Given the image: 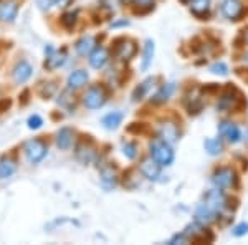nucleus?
Returning a JSON list of instances; mask_svg holds the SVG:
<instances>
[{
	"instance_id": "f704fd0d",
	"label": "nucleus",
	"mask_w": 248,
	"mask_h": 245,
	"mask_svg": "<svg viewBox=\"0 0 248 245\" xmlns=\"http://www.w3.org/2000/svg\"><path fill=\"white\" fill-rule=\"evenodd\" d=\"M37 3L40 5L42 10H48L51 5H53V0H37Z\"/></svg>"
},
{
	"instance_id": "5701e85b",
	"label": "nucleus",
	"mask_w": 248,
	"mask_h": 245,
	"mask_svg": "<svg viewBox=\"0 0 248 245\" xmlns=\"http://www.w3.org/2000/svg\"><path fill=\"white\" fill-rule=\"evenodd\" d=\"M153 85H154V80L153 78H147L146 82H142L141 85L136 88L134 93H133V99H134V101H138V99H142L144 96H146L147 91L153 88Z\"/></svg>"
},
{
	"instance_id": "423d86ee",
	"label": "nucleus",
	"mask_w": 248,
	"mask_h": 245,
	"mask_svg": "<svg viewBox=\"0 0 248 245\" xmlns=\"http://www.w3.org/2000/svg\"><path fill=\"white\" fill-rule=\"evenodd\" d=\"M240 99H242V95H240L235 88H229V90L222 95V98H220L217 108H218V110H222V111L235 110V108H238Z\"/></svg>"
},
{
	"instance_id": "2eb2a0df",
	"label": "nucleus",
	"mask_w": 248,
	"mask_h": 245,
	"mask_svg": "<svg viewBox=\"0 0 248 245\" xmlns=\"http://www.w3.org/2000/svg\"><path fill=\"white\" fill-rule=\"evenodd\" d=\"M217 215H218L217 212H214L209 206H205V204H201V206L197 207V211H195V219H197V222H201L202 226L214 222V220L217 219Z\"/></svg>"
},
{
	"instance_id": "9d476101",
	"label": "nucleus",
	"mask_w": 248,
	"mask_h": 245,
	"mask_svg": "<svg viewBox=\"0 0 248 245\" xmlns=\"http://www.w3.org/2000/svg\"><path fill=\"white\" fill-rule=\"evenodd\" d=\"M218 132H220V136L227 138L230 143H238L240 139H242V132H240L237 124H233V123H222L218 126Z\"/></svg>"
},
{
	"instance_id": "4468645a",
	"label": "nucleus",
	"mask_w": 248,
	"mask_h": 245,
	"mask_svg": "<svg viewBox=\"0 0 248 245\" xmlns=\"http://www.w3.org/2000/svg\"><path fill=\"white\" fill-rule=\"evenodd\" d=\"M138 51V47L134 45V42L131 40H123L121 45H118L116 48V57L121 58V60H131Z\"/></svg>"
},
{
	"instance_id": "412c9836",
	"label": "nucleus",
	"mask_w": 248,
	"mask_h": 245,
	"mask_svg": "<svg viewBox=\"0 0 248 245\" xmlns=\"http://www.w3.org/2000/svg\"><path fill=\"white\" fill-rule=\"evenodd\" d=\"M93 45H94V40L93 37H83L79 38L75 45V50H77L78 55H86V53H91L93 50Z\"/></svg>"
},
{
	"instance_id": "7ed1b4c3",
	"label": "nucleus",
	"mask_w": 248,
	"mask_h": 245,
	"mask_svg": "<svg viewBox=\"0 0 248 245\" xmlns=\"http://www.w3.org/2000/svg\"><path fill=\"white\" fill-rule=\"evenodd\" d=\"M46 152H48V146L43 141H40V139H31V141L25 144L27 161L31 164H37L40 161H43Z\"/></svg>"
},
{
	"instance_id": "aec40b11",
	"label": "nucleus",
	"mask_w": 248,
	"mask_h": 245,
	"mask_svg": "<svg viewBox=\"0 0 248 245\" xmlns=\"http://www.w3.org/2000/svg\"><path fill=\"white\" fill-rule=\"evenodd\" d=\"M121 123H123V114L118 113V111H113V113L106 114L105 118L101 119V124L106 130H116Z\"/></svg>"
},
{
	"instance_id": "ddd939ff",
	"label": "nucleus",
	"mask_w": 248,
	"mask_h": 245,
	"mask_svg": "<svg viewBox=\"0 0 248 245\" xmlns=\"http://www.w3.org/2000/svg\"><path fill=\"white\" fill-rule=\"evenodd\" d=\"M161 167L155 161L151 158L149 161H144L141 164V172L151 180H157V178H161Z\"/></svg>"
},
{
	"instance_id": "0eeeda50",
	"label": "nucleus",
	"mask_w": 248,
	"mask_h": 245,
	"mask_svg": "<svg viewBox=\"0 0 248 245\" xmlns=\"http://www.w3.org/2000/svg\"><path fill=\"white\" fill-rule=\"evenodd\" d=\"M31 73H33V68L29 62H20L15 65L14 71H12V78H14L15 83H18V85H22V83H25L27 80L30 78Z\"/></svg>"
},
{
	"instance_id": "f3484780",
	"label": "nucleus",
	"mask_w": 248,
	"mask_h": 245,
	"mask_svg": "<svg viewBox=\"0 0 248 245\" xmlns=\"http://www.w3.org/2000/svg\"><path fill=\"white\" fill-rule=\"evenodd\" d=\"M73 143V131L70 128H62L57 132V146L60 149H68Z\"/></svg>"
},
{
	"instance_id": "bb28decb",
	"label": "nucleus",
	"mask_w": 248,
	"mask_h": 245,
	"mask_svg": "<svg viewBox=\"0 0 248 245\" xmlns=\"http://www.w3.org/2000/svg\"><path fill=\"white\" fill-rule=\"evenodd\" d=\"M222 149H223V146H222V143H220V139L212 138V139H207L205 141V151L209 152V154L217 156L222 152Z\"/></svg>"
},
{
	"instance_id": "4be33fe9",
	"label": "nucleus",
	"mask_w": 248,
	"mask_h": 245,
	"mask_svg": "<svg viewBox=\"0 0 248 245\" xmlns=\"http://www.w3.org/2000/svg\"><path fill=\"white\" fill-rule=\"evenodd\" d=\"M77 158L85 164L91 163V161L94 159V149L90 146L85 147V144H79V146L77 147Z\"/></svg>"
},
{
	"instance_id": "2f4dec72",
	"label": "nucleus",
	"mask_w": 248,
	"mask_h": 245,
	"mask_svg": "<svg viewBox=\"0 0 248 245\" xmlns=\"http://www.w3.org/2000/svg\"><path fill=\"white\" fill-rule=\"evenodd\" d=\"M210 71L212 73H215V75H227L229 73V66L225 65V63H215V65H212L210 66Z\"/></svg>"
},
{
	"instance_id": "58836bf2",
	"label": "nucleus",
	"mask_w": 248,
	"mask_h": 245,
	"mask_svg": "<svg viewBox=\"0 0 248 245\" xmlns=\"http://www.w3.org/2000/svg\"><path fill=\"white\" fill-rule=\"evenodd\" d=\"M245 139H247V143H248V132H247V136H245Z\"/></svg>"
},
{
	"instance_id": "a878e982",
	"label": "nucleus",
	"mask_w": 248,
	"mask_h": 245,
	"mask_svg": "<svg viewBox=\"0 0 248 245\" xmlns=\"http://www.w3.org/2000/svg\"><path fill=\"white\" fill-rule=\"evenodd\" d=\"M172 91H174V85H172V83H169V85H164L161 90H159L157 93L154 95V101L155 103L166 101V99L172 95Z\"/></svg>"
},
{
	"instance_id": "20e7f679",
	"label": "nucleus",
	"mask_w": 248,
	"mask_h": 245,
	"mask_svg": "<svg viewBox=\"0 0 248 245\" xmlns=\"http://www.w3.org/2000/svg\"><path fill=\"white\" fill-rule=\"evenodd\" d=\"M212 182L218 189L233 187L235 184H237V174H235L230 167H222V169L215 171L214 178H212Z\"/></svg>"
},
{
	"instance_id": "1a4fd4ad",
	"label": "nucleus",
	"mask_w": 248,
	"mask_h": 245,
	"mask_svg": "<svg viewBox=\"0 0 248 245\" xmlns=\"http://www.w3.org/2000/svg\"><path fill=\"white\" fill-rule=\"evenodd\" d=\"M242 2L240 0H223L222 2V14L229 20H237L242 15Z\"/></svg>"
},
{
	"instance_id": "6e6552de",
	"label": "nucleus",
	"mask_w": 248,
	"mask_h": 245,
	"mask_svg": "<svg viewBox=\"0 0 248 245\" xmlns=\"http://www.w3.org/2000/svg\"><path fill=\"white\" fill-rule=\"evenodd\" d=\"M46 62H45V68L48 70H55V68L62 66L66 60V53L65 50L62 51H55L51 47H46Z\"/></svg>"
},
{
	"instance_id": "393cba45",
	"label": "nucleus",
	"mask_w": 248,
	"mask_h": 245,
	"mask_svg": "<svg viewBox=\"0 0 248 245\" xmlns=\"http://www.w3.org/2000/svg\"><path fill=\"white\" fill-rule=\"evenodd\" d=\"M210 9V0H192V12L197 17H202Z\"/></svg>"
},
{
	"instance_id": "6ab92c4d",
	"label": "nucleus",
	"mask_w": 248,
	"mask_h": 245,
	"mask_svg": "<svg viewBox=\"0 0 248 245\" xmlns=\"http://www.w3.org/2000/svg\"><path fill=\"white\" fill-rule=\"evenodd\" d=\"M161 138L167 143H174L175 139L179 138V131H177V128H175V124H172V123L162 124L161 126Z\"/></svg>"
},
{
	"instance_id": "f8f14e48",
	"label": "nucleus",
	"mask_w": 248,
	"mask_h": 245,
	"mask_svg": "<svg viewBox=\"0 0 248 245\" xmlns=\"http://www.w3.org/2000/svg\"><path fill=\"white\" fill-rule=\"evenodd\" d=\"M17 14H18V5L14 0H9L3 5H0V20L2 22H14L17 18Z\"/></svg>"
},
{
	"instance_id": "f03ea898",
	"label": "nucleus",
	"mask_w": 248,
	"mask_h": 245,
	"mask_svg": "<svg viewBox=\"0 0 248 245\" xmlns=\"http://www.w3.org/2000/svg\"><path fill=\"white\" fill-rule=\"evenodd\" d=\"M106 99H108L106 90L103 86L96 85V86H91L90 90L86 91L85 98H83V103H85V106L90 108V110H98V108H101L103 104L106 103Z\"/></svg>"
},
{
	"instance_id": "473e14b6",
	"label": "nucleus",
	"mask_w": 248,
	"mask_h": 245,
	"mask_svg": "<svg viewBox=\"0 0 248 245\" xmlns=\"http://www.w3.org/2000/svg\"><path fill=\"white\" fill-rule=\"evenodd\" d=\"M27 124H29L30 130H38V128H42L43 119L40 118L38 114H33V116H30V118H29V121H27Z\"/></svg>"
},
{
	"instance_id": "ea45409f",
	"label": "nucleus",
	"mask_w": 248,
	"mask_h": 245,
	"mask_svg": "<svg viewBox=\"0 0 248 245\" xmlns=\"http://www.w3.org/2000/svg\"><path fill=\"white\" fill-rule=\"evenodd\" d=\"M182 2H192V0H182Z\"/></svg>"
},
{
	"instance_id": "cd10ccee",
	"label": "nucleus",
	"mask_w": 248,
	"mask_h": 245,
	"mask_svg": "<svg viewBox=\"0 0 248 245\" xmlns=\"http://www.w3.org/2000/svg\"><path fill=\"white\" fill-rule=\"evenodd\" d=\"M55 91H57V83L55 82L42 83V86H40V96H42L43 99L51 98V96L55 95Z\"/></svg>"
},
{
	"instance_id": "dca6fc26",
	"label": "nucleus",
	"mask_w": 248,
	"mask_h": 245,
	"mask_svg": "<svg viewBox=\"0 0 248 245\" xmlns=\"http://www.w3.org/2000/svg\"><path fill=\"white\" fill-rule=\"evenodd\" d=\"M86 83H88V73L83 70H77L68 76V88L70 90H78V88L85 86Z\"/></svg>"
},
{
	"instance_id": "a19ab883",
	"label": "nucleus",
	"mask_w": 248,
	"mask_h": 245,
	"mask_svg": "<svg viewBox=\"0 0 248 245\" xmlns=\"http://www.w3.org/2000/svg\"><path fill=\"white\" fill-rule=\"evenodd\" d=\"M247 60H248V58H247Z\"/></svg>"
},
{
	"instance_id": "9b49d317",
	"label": "nucleus",
	"mask_w": 248,
	"mask_h": 245,
	"mask_svg": "<svg viewBox=\"0 0 248 245\" xmlns=\"http://www.w3.org/2000/svg\"><path fill=\"white\" fill-rule=\"evenodd\" d=\"M108 58H109V55H108L106 48L98 47L90 53V65L96 68V70H99V68H103L108 63Z\"/></svg>"
},
{
	"instance_id": "c9c22d12",
	"label": "nucleus",
	"mask_w": 248,
	"mask_h": 245,
	"mask_svg": "<svg viewBox=\"0 0 248 245\" xmlns=\"http://www.w3.org/2000/svg\"><path fill=\"white\" fill-rule=\"evenodd\" d=\"M134 3L138 7H149L151 9V5L154 3V0H134Z\"/></svg>"
},
{
	"instance_id": "72a5a7b5",
	"label": "nucleus",
	"mask_w": 248,
	"mask_h": 245,
	"mask_svg": "<svg viewBox=\"0 0 248 245\" xmlns=\"http://www.w3.org/2000/svg\"><path fill=\"white\" fill-rule=\"evenodd\" d=\"M245 234H248V224H245V222L238 224V226L233 229V235L235 237H242Z\"/></svg>"
},
{
	"instance_id": "39448f33",
	"label": "nucleus",
	"mask_w": 248,
	"mask_h": 245,
	"mask_svg": "<svg viewBox=\"0 0 248 245\" xmlns=\"http://www.w3.org/2000/svg\"><path fill=\"white\" fill-rule=\"evenodd\" d=\"M203 199H205V202H203V204H205V206H209L212 211L217 212V214H220V212L227 207V199H225L223 192L220 191L218 187H215V189H212V191L207 192Z\"/></svg>"
},
{
	"instance_id": "f257e3e1",
	"label": "nucleus",
	"mask_w": 248,
	"mask_h": 245,
	"mask_svg": "<svg viewBox=\"0 0 248 245\" xmlns=\"http://www.w3.org/2000/svg\"><path fill=\"white\" fill-rule=\"evenodd\" d=\"M151 158H153L159 166H170L174 163V151L170 147V143L164 141V139H155L149 146Z\"/></svg>"
},
{
	"instance_id": "7c9ffc66",
	"label": "nucleus",
	"mask_w": 248,
	"mask_h": 245,
	"mask_svg": "<svg viewBox=\"0 0 248 245\" xmlns=\"http://www.w3.org/2000/svg\"><path fill=\"white\" fill-rule=\"evenodd\" d=\"M123 154L126 156L127 159H136V156H138V146H136L134 143H124Z\"/></svg>"
},
{
	"instance_id": "c756f323",
	"label": "nucleus",
	"mask_w": 248,
	"mask_h": 245,
	"mask_svg": "<svg viewBox=\"0 0 248 245\" xmlns=\"http://www.w3.org/2000/svg\"><path fill=\"white\" fill-rule=\"evenodd\" d=\"M77 18H78V12H66L62 17V25L65 29H73L75 23H77Z\"/></svg>"
},
{
	"instance_id": "4c0bfd02",
	"label": "nucleus",
	"mask_w": 248,
	"mask_h": 245,
	"mask_svg": "<svg viewBox=\"0 0 248 245\" xmlns=\"http://www.w3.org/2000/svg\"><path fill=\"white\" fill-rule=\"evenodd\" d=\"M70 2H71V0H53V5H57V7H66Z\"/></svg>"
},
{
	"instance_id": "e433bc0d",
	"label": "nucleus",
	"mask_w": 248,
	"mask_h": 245,
	"mask_svg": "<svg viewBox=\"0 0 248 245\" xmlns=\"http://www.w3.org/2000/svg\"><path fill=\"white\" fill-rule=\"evenodd\" d=\"M10 104H12L10 99H2V101H0V113H3V111L9 110Z\"/></svg>"
},
{
	"instance_id": "a211bd4d",
	"label": "nucleus",
	"mask_w": 248,
	"mask_h": 245,
	"mask_svg": "<svg viewBox=\"0 0 248 245\" xmlns=\"http://www.w3.org/2000/svg\"><path fill=\"white\" fill-rule=\"evenodd\" d=\"M17 169V164L14 159L10 158H2L0 159V179H9L12 174Z\"/></svg>"
},
{
	"instance_id": "c85d7f7f",
	"label": "nucleus",
	"mask_w": 248,
	"mask_h": 245,
	"mask_svg": "<svg viewBox=\"0 0 248 245\" xmlns=\"http://www.w3.org/2000/svg\"><path fill=\"white\" fill-rule=\"evenodd\" d=\"M101 182L106 189H111L116 186V176L111 169H105L101 172Z\"/></svg>"
},
{
	"instance_id": "b1692460",
	"label": "nucleus",
	"mask_w": 248,
	"mask_h": 245,
	"mask_svg": "<svg viewBox=\"0 0 248 245\" xmlns=\"http://www.w3.org/2000/svg\"><path fill=\"white\" fill-rule=\"evenodd\" d=\"M153 57H154V43L153 40H147L146 45H144V58H142V65L141 68L142 70H147L153 62Z\"/></svg>"
}]
</instances>
